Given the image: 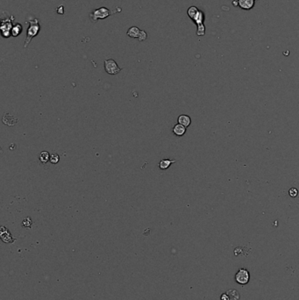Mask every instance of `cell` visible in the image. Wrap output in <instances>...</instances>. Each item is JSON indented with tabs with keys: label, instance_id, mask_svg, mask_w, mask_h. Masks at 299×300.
Here are the masks:
<instances>
[{
	"label": "cell",
	"instance_id": "1",
	"mask_svg": "<svg viewBox=\"0 0 299 300\" xmlns=\"http://www.w3.org/2000/svg\"><path fill=\"white\" fill-rule=\"evenodd\" d=\"M188 15L191 19L192 20L197 24L198 26V35L203 36L204 35L205 29L204 26V14L203 12L199 11L196 6H191L188 9Z\"/></svg>",
	"mask_w": 299,
	"mask_h": 300
},
{
	"label": "cell",
	"instance_id": "2",
	"mask_svg": "<svg viewBox=\"0 0 299 300\" xmlns=\"http://www.w3.org/2000/svg\"><path fill=\"white\" fill-rule=\"evenodd\" d=\"M27 22L29 23V27L27 28V33H26V40H25V45H24V47L26 48L28 45L30 44L31 40H33V37H35L37 34L39 33V32L40 30V25H39V20L38 19L36 18H33V19H28Z\"/></svg>",
	"mask_w": 299,
	"mask_h": 300
},
{
	"label": "cell",
	"instance_id": "3",
	"mask_svg": "<svg viewBox=\"0 0 299 300\" xmlns=\"http://www.w3.org/2000/svg\"><path fill=\"white\" fill-rule=\"evenodd\" d=\"M119 11L120 12L121 9H120V8H117L115 10H113V11H111V10H109L107 8L101 7L99 8V9H98V10H96V11H94L92 13H91V14H90V17H91V19L92 22L95 23V22L98 21V19H105V18H107L109 16L112 15V14L116 13V12H119Z\"/></svg>",
	"mask_w": 299,
	"mask_h": 300
},
{
	"label": "cell",
	"instance_id": "4",
	"mask_svg": "<svg viewBox=\"0 0 299 300\" xmlns=\"http://www.w3.org/2000/svg\"><path fill=\"white\" fill-rule=\"evenodd\" d=\"M14 19L13 17H12L11 19H4L2 18V21H1V32H2V35L3 37L8 38L12 35V29L13 27L12 26V20Z\"/></svg>",
	"mask_w": 299,
	"mask_h": 300
},
{
	"label": "cell",
	"instance_id": "5",
	"mask_svg": "<svg viewBox=\"0 0 299 300\" xmlns=\"http://www.w3.org/2000/svg\"><path fill=\"white\" fill-rule=\"evenodd\" d=\"M105 69L110 75H117L121 71V69L112 59H108L105 61Z\"/></svg>",
	"mask_w": 299,
	"mask_h": 300
},
{
	"label": "cell",
	"instance_id": "6",
	"mask_svg": "<svg viewBox=\"0 0 299 300\" xmlns=\"http://www.w3.org/2000/svg\"><path fill=\"white\" fill-rule=\"evenodd\" d=\"M127 34L131 38H138L139 41H143L146 39V33L145 31L139 30L136 26H132L127 31Z\"/></svg>",
	"mask_w": 299,
	"mask_h": 300
},
{
	"label": "cell",
	"instance_id": "7",
	"mask_svg": "<svg viewBox=\"0 0 299 300\" xmlns=\"http://www.w3.org/2000/svg\"><path fill=\"white\" fill-rule=\"evenodd\" d=\"M249 272L245 269H240L235 276V280L239 284H246L249 281Z\"/></svg>",
	"mask_w": 299,
	"mask_h": 300
},
{
	"label": "cell",
	"instance_id": "8",
	"mask_svg": "<svg viewBox=\"0 0 299 300\" xmlns=\"http://www.w3.org/2000/svg\"><path fill=\"white\" fill-rule=\"evenodd\" d=\"M255 1L256 0H237L236 2L233 1L232 4L235 5H239L243 10L248 11V10H251L254 6Z\"/></svg>",
	"mask_w": 299,
	"mask_h": 300
},
{
	"label": "cell",
	"instance_id": "9",
	"mask_svg": "<svg viewBox=\"0 0 299 300\" xmlns=\"http://www.w3.org/2000/svg\"><path fill=\"white\" fill-rule=\"evenodd\" d=\"M185 133H186V127L181 124H177L173 127V133L178 137H182L183 135H184Z\"/></svg>",
	"mask_w": 299,
	"mask_h": 300
},
{
	"label": "cell",
	"instance_id": "10",
	"mask_svg": "<svg viewBox=\"0 0 299 300\" xmlns=\"http://www.w3.org/2000/svg\"><path fill=\"white\" fill-rule=\"evenodd\" d=\"M191 123V119L190 118V116L185 115V114H182L178 117V124H181L184 126L185 127L189 126Z\"/></svg>",
	"mask_w": 299,
	"mask_h": 300
},
{
	"label": "cell",
	"instance_id": "11",
	"mask_svg": "<svg viewBox=\"0 0 299 300\" xmlns=\"http://www.w3.org/2000/svg\"><path fill=\"white\" fill-rule=\"evenodd\" d=\"M176 162V160H169V159H164V160H161L160 163H159V168L161 169V170H165L169 168V166Z\"/></svg>",
	"mask_w": 299,
	"mask_h": 300
},
{
	"label": "cell",
	"instance_id": "12",
	"mask_svg": "<svg viewBox=\"0 0 299 300\" xmlns=\"http://www.w3.org/2000/svg\"><path fill=\"white\" fill-rule=\"evenodd\" d=\"M50 156H51V155L49 154L48 152H46V151H42V152L40 154L39 159H40V162H42L43 164H46L48 161H50Z\"/></svg>",
	"mask_w": 299,
	"mask_h": 300
},
{
	"label": "cell",
	"instance_id": "13",
	"mask_svg": "<svg viewBox=\"0 0 299 300\" xmlns=\"http://www.w3.org/2000/svg\"><path fill=\"white\" fill-rule=\"evenodd\" d=\"M22 32V26L20 24L17 23L15 26H13L12 29V36H19V33Z\"/></svg>",
	"mask_w": 299,
	"mask_h": 300
},
{
	"label": "cell",
	"instance_id": "14",
	"mask_svg": "<svg viewBox=\"0 0 299 300\" xmlns=\"http://www.w3.org/2000/svg\"><path fill=\"white\" fill-rule=\"evenodd\" d=\"M226 294L230 298V300H239V298H235V296H239L238 291H235V290H230L229 291L226 292Z\"/></svg>",
	"mask_w": 299,
	"mask_h": 300
},
{
	"label": "cell",
	"instance_id": "15",
	"mask_svg": "<svg viewBox=\"0 0 299 300\" xmlns=\"http://www.w3.org/2000/svg\"><path fill=\"white\" fill-rule=\"evenodd\" d=\"M60 161V156L58 154H52L50 156V162L53 164H56Z\"/></svg>",
	"mask_w": 299,
	"mask_h": 300
},
{
	"label": "cell",
	"instance_id": "16",
	"mask_svg": "<svg viewBox=\"0 0 299 300\" xmlns=\"http://www.w3.org/2000/svg\"><path fill=\"white\" fill-rule=\"evenodd\" d=\"M32 224H33V221H32L31 218H29V217L26 218V219L23 220V222H22L23 226H25V227H28V228H30L31 226H32Z\"/></svg>",
	"mask_w": 299,
	"mask_h": 300
},
{
	"label": "cell",
	"instance_id": "17",
	"mask_svg": "<svg viewBox=\"0 0 299 300\" xmlns=\"http://www.w3.org/2000/svg\"><path fill=\"white\" fill-rule=\"evenodd\" d=\"M289 194H290V197H292V198H296V197L298 195V191H297L296 188H292V189H290V192H289Z\"/></svg>",
	"mask_w": 299,
	"mask_h": 300
},
{
	"label": "cell",
	"instance_id": "18",
	"mask_svg": "<svg viewBox=\"0 0 299 300\" xmlns=\"http://www.w3.org/2000/svg\"><path fill=\"white\" fill-rule=\"evenodd\" d=\"M220 298H221V300H230V298L228 297V295H227L226 293L223 294Z\"/></svg>",
	"mask_w": 299,
	"mask_h": 300
}]
</instances>
